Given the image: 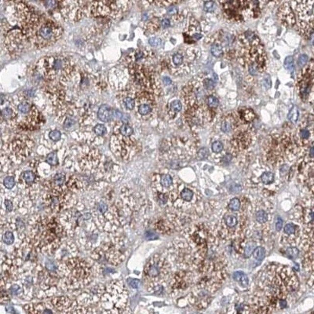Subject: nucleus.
Returning a JSON list of instances; mask_svg holds the SVG:
<instances>
[{"label":"nucleus","instance_id":"20","mask_svg":"<svg viewBox=\"0 0 314 314\" xmlns=\"http://www.w3.org/2000/svg\"><path fill=\"white\" fill-rule=\"evenodd\" d=\"M3 242L8 245H11L14 243V236L13 233L10 231H7L2 236Z\"/></svg>","mask_w":314,"mask_h":314},{"label":"nucleus","instance_id":"6","mask_svg":"<svg viewBox=\"0 0 314 314\" xmlns=\"http://www.w3.org/2000/svg\"><path fill=\"white\" fill-rule=\"evenodd\" d=\"M278 17L282 25L287 27H292L296 22L295 14L288 3H284L279 8Z\"/></svg>","mask_w":314,"mask_h":314},{"label":"nucleus","instance_id":"15","mask_svg":"<svg viewBox=\"0 0 314 314\" xmlns=\"http://www.w3.org/2000/svg\"><path fill=\"white\" fill-rule=\"evenodd\" d=\"M299 116V112L297 107L296 106H293L288 115L289 120L292 122L293 123H296L298 120Z\"/></svg>","mask_w":314,"mask_h":314},{"label":"nucleus","instance_id":"47","mask_svg":"<svg viewBox=\"0 0 314 314\" xmlns=\"http://www.w3.org/2000/svg\"><path fill=\"white\" fill-rule=\"evenodd\" d=\"M2 114L4 117L5 118H8L11 117L12 114V111L11 108L6 107L2 111Z\"/></svg>","mask_w":314,"mask_h":314},{"label":"nucleus","instance_id":"55","mask_svg":"<svg viewBox=\"0 0 314 314\" xmlns=\"http://www.w3.org/2000/svg\"><path fill=\"white\" fill-rule=\"evenodd\" d=\"M162 25L163 28H167L170 26V21L167 19L163 20L162 22Z\"/></svg>","mask_w":314,"mask_h":314},{"label":"nucleus","instance_id":"38","mask_svg":"<svg viewBox=\"0 0 314 314\" xmlns=\"http://www.w3.org/2000/svg\"><path fill=\"white\" fill-rule=\"evenodd\" d=\"M308 61V57L307 55H301L299 57L298 61H297V63H298V65H299V66H300V67H303L305 65H306Z\"/></svg>","mask_w":314,"mask_h":314},{"label":"nucleus","instance_id":"61","mask_svg":"<svg viewBox=\"0 0 314 314\" xmlns=\"http://www.w3.org/2000/svg\"><path fill=\"white\" fill-rule=\"evenodd\" d=\"M43 313H45V314H51V313H52V312L50 310H48V309H46V310H45L43 312Z\"/></svg>","mask_w":314,"mask_h":314},{"label":"nucleus","instance_id":"23","mask_svg":"<svg viewBox=\"0 0 314 314\" xmlns=\"http://www.w3.org/2000/svg\"><path fill=\"white\" fill-rule=\"evenodd\" d=\"M47 162L51 166H56L58 164V159L56 152H52L48 154L46 158Z\"/></svg>","mask_w":314,"mask_h":314},{"label":"nucleus","instance_id":"1","mask_svg":"<svg viewBox=\"0 0 314 314\" xmlns=\"http://www.w3.org/2000/svg\"><path fill=\"white\" fill-rule=\"evenodd\" d=\"M21 24L24 36L38 48L52 45L62 35L60 25L32 12L28 13Z\"/></svg>","mask_w":314,"mask_h":314},{"label":"nucleus","instance_id":"8","mask_svg":"<svg viewBox=\"0 0 314 314\" xmlns=\"http://www.w3.org/2000/svg\"><path fill=\"white\" fill-rule=\"evenodd\" d=\"M113 113L111 108L107 105H103L100 107L98 112V117L101 121L107 122L113 118Z\"/></svg>","mask_w":314,"mask_h":314},{"label":"nucleus","instance_id":"31","mask_svg":"<svg viewBox=\"0 0 314 314\" xmlns=\"http://www.w3.org/2000/svg\"><path fill=\"white\" fill-rule=\"evenodd\" d=\"M65 177L62 173H57L54 177V182L57 186H62L64 182Z\"/></svg>","mask_w":314,"mask_h":314},{"label":"nucleus","instance_id":"40","mask_svg":"<svg viewBox=\"0 0 314 314\" xmlns=\"http://www.w3.org/2000/svg\"><path fill=\"white\" fill-rule=\"evenodd\" d=\"M295 230H296L295 226L292 223L288 224L287 225H285L284 228L285 233L288 235H292V234H294Z\"/></svg>","mask_w":314,"mask_h":314},{"label":"nucleus","instance_id":"39","mask_svg":"<svg viewBox=\"0 0 314 314\" xmlns=\"http://www.w3.org/2000/svg\"><path fill=\"white\" fill-rule=\"evenodd\" d=\"M49 137L53 141H58L61 138V133L58 130L52 131L50 133Z\"/></svg>","mask_w":314,"mask_h":314},{"label":"nucleus","instance_id":"28","mask_svg":"<svg viewBox=\"0 0 314 314\" xmlns=\"http://www.w3.org/2000/svg\"><path fill=\"white\" fill-rule=\"evenodd\" d=\"M35 178V175L31 171H26L24 172L23 179L27 183L33 182Z\"/></svg>","mask_w":314,"mask_h":314},{"label":"nucleus","instance_id":"9","mask_svg":"<svg viewBox=\"0 0 314 314\" xmlns=\"http://www.w3.org/2000/svg\"><path fill=\"white\" fill-rule=\"evenodd\" d=\"M233 279L240 286L242 287H247L249 284L248 277L243 272L237 271L235 272L233 275Z\"/></svg>","mask_w":314,"mask_h":314},{"label":"nucleus","instance_id":"37","mask_svg":"<svg viewBox=\"0 0 314 314\" xmlns=\"http://www.w3.org/2000/svg\"><path fill=\"white\" fill-rule=\"evenodd\" d=\"M203 84L205 88L207 90H212L215 87V83L211 79H205Z\"/></svg>","mask_w":314,"mask_h":314},{"label":"nucleus","instance_id":"50","mask_svg":"<svg viewBox=\"0 0 314 314\" xmlns=\"http://www.w3.org/2000/svg\"><path fill=\"white\" fill-rule=\"evenodd\" d=\"M5 205L7 211L8 212H11L12 211L13 208V203L9 200L6 199L5 201Z\"/></svg>","mask_w":314,"mask_h":314},{"label":"nucleus","instance_id":"62","mask_svg":"<svg viewBox=\"0 0 314 314\" xmlns=\"http://www.w3.org/2000/svg\"><path fill=\"white\" fill-rule=\"evenodd\" d=\"M310 155L312 157H313V156H314V148H313V147H312L311 149Z\"/></svg>","mask_w":314,"mask_h":314},{"label":"nucleus","instance_id":"32","mask_svg":"<svg viewBox=\"0 0 314 314\" xmlns=\"http://www.w3.org/2000/svg\"><path fill=\"white\" fill-rule=\"evenodd\" d=\"M173 64L176 66L182 64L183 62V56L180 53H176L174 55L172 58Z\"/></svg>","mask_w":314,"mask_h":314},{"label":"nucleus","instance_id":"10","mask_svg":"<svg viewBox=\"0 0 314 314\" xmlns=\"http://www.w3.org/2000/svg\"><path fill=\"white\" fill-rule=\"evenodd\" d=\"M240 117L245 121L250 122L255 118L256 115L253 110L247 109L243 110L240 113Z\"/></svg>","mask_w":314,"mask_h":314},{"label":"nucleus","instance_id":"36","mask_svg":"<svg viewBox=\"0 0 314 314\" xmlns=\"http://www.w3.org/2000/svg\"><path fill=\"white\" fill-rule=\"evenodd\" d=\"M124 104L127 109L132 110L134 108L135 102L133 99L130 97H127L124 100Z\"/></svg>","mask_w":314,"mask_h":314},{"label":"nucleus","instance_id":"5","mask_svg":"<svg viewBox=\"0 0 314 314\" xmlns=\"http://www.w3.org/2000/svg\"><path fill=\"white\" fill-rule=\"evenodd\" d=\"M313 63L305 66L301 73L300 78L298 81L299 91L301 99L307 100L313 88L314 83Z\"/></svg>","mask_w":314,"mask_h":314},{"label":"nucleus","instance_id":"41","mask_svg":"<svg viewBox=\"0 0 314 314\" xmlns=\"http://www.w3.org/2000/svg\"><path fill=\"white\" fill-rule=\"evenodd\" d=\"M221 129L224 133H228L232 130L231 124L227 121H223L221 124Z\"/></svg>","mask_w":314,"mask_h":314},{"label":"nucleus","instance_id":"3","mask_svg":"<svg viewBox=\"0 0 314 314\" xmlns=\"http://www.w3.org/2000/svg\"><path fill=\"white\" fill-rule=\"evenodd\" d=\"M109 292L103 296V300L110 303V313H130L129 294L122 281H114L109 288Z\"/></svg>","mask_w":314,"mask_h":314},{"label":"nucleus","instance_id":"52","mask_svg":"<svg viewBox=\"0 0 314 314\" xmlns=\"http://www.w3.org/2000/svg\"><path fill=\"white\" fill-rule=\"evenodd\" d=\"M146 237L148 240H154L157 239L158 236L156 233L153 232L149 231L146 233Z\"/></svg>","mask_w":314,"mask_h":314},{"label":"nucleus","instance_id":"53","mask_svg":"<svg viewBox=\"0 0 314 314\" xmlns=\"http://www.w3.org/2000/svg\"><path fill=\"white\" fill-rule=\"evenodd\" d=\"M5 310H6V311L8 312V313H12V314H15V313H16V311L15 310L12 305H7V306L5 307Z\"/></svg>","mask_w":314,"mask_h":314},{"label":"nucleus","instance_id":"35","mask_svg":"<svg viewBox=\"0 0 314 314\" xmlns=\"http://www.w3.org/2000/svg\"><path fill=\"white\" fill-rule=\"evenodd\" d=\"M171 109L175 112H179L182 110V103L179 100H175L171 103Z\"/></svg>","mask_w":314,"mask_h":314},{"label":"nucleus","instance_id":"59","mask_svg":"<svg viewBox=\"0 0 314 314\" xmlns=\"http://www.w3.org/2000/svg\"><path fill=\"white\" fill-rule=\"evenodd\" d=\"M279 305L281 308H284L287 306V302L284 299H281L279 301Z\"/></svg>","mask_w":314,"mask_h":314},{"label":"nucleus","instance_id":"12","mask_svg":"<svg viewBox=\"0 0 314 314\" xmlns=\"http://www.w3.org/2000/svg\"><path fill=\"white\" fill-rule=\"evenodd\" d=\"M211 52L212 54L215 57H221L223 53V47L219 43H213L211 46Z\"/></svg>","mask_w":314,"mask_h":314},{"label":"nucleus","instance_id":"49","mask_svg":"<svg viewBox=\"0 0 314 314\" xmlns=\"http://www.w3.org/2000/svg\"><path fill=\"white\" fill-rule=\"evenodd\" d=\"M10 290L12 294H13V295H17L18 293H20V288L17 285L14 284L11 287Z\"/></svg>","mask_w":314,"mask_h":314},{"label":"nucleus","instance_id":"26","mask_svg":"<svg viewBox=\"0 0 314 314\" xmlns=\"http://www.w3.org/2000/svg\"><path fill=\"white\" fill-rule=\"evenodd\" d=\"M4 185L8 189H12L15 185V182L13 177L8 176L4 180Z\"/></svg>","mask_w":314,"mask_h":314},{"label":"nucleus","instance_id":"48","mask_svg":"<svg viewBox=\"0 0 314 314\" xmlns=\"http://www.w3.org/2000/svg\"><path fill=\"white\" fill-rule=\"evenodd\" d=\"M300 136L302 138L307 139L310 136V133L308 130L306 129H303L300 131Z\"/></svg>","mask_w":314,"mask_h":314},{"label":"nucleus","instance_id":"4","mask_svg":"<svg viewBox=\"0 0 314 314\" xmlns=\"http://www.w3.org/2000/svg\"><path fill=\"white\" fill-rule=\"evenodd\" d=\"M296 3L299 30L302 35L309 38L313 33L314 1H303Z\"/></svg>","mask_w":314,"mask_h":314},{"label":"nucleus","instance_id":"25","mask_svg":"<svg viewBox=\"0 0 314 314\" xmlns=\"http://www.w3.org/2000/svg\"><path fill=\"white\" fill-rule=\"evenodd\" d=\"M151 111V107L147 104H142L138 107V112L142 115H147Z\"/></svg>","mask_w":314,"mask_h":314},{"label":"nucleus","instance_id":"29","mask_svg":"<svg viewBox=\"0 0 314 314\" xmlns=\"http://www.w3.org/2000/svg\"><path fill=\"white\" fill-rule=\"evenodd\" d=\"M216 3L213 1L205 2L204 5L205 11L207 12H212L215 11L216 8Z\"/></svg>","mask_w":314,"mask_h":314},{"label":"nucleus","instance_id":"18","mask_svg":"<svg viewBox=\"0 0 314 314\" xmlns=\"http://www.w3.org/2000/svg\"><path fill=\"white\" fill-rule=\"evenodd\" d=\"M225 222L226 225L230 228L235 227L238 223L237 218L235 216L229 215L225 217Z\"/></svg>","mask_w":314,"mask_h":314},{"label":"nucleus","instance_id":"42","mask_svg":"<svg viewBox=\"0 0 314 314\" xmlns=\"http://www.w3.org/2000/svg\"><path fill=\"white\" fill-rule=\"evenodd\" d=\"M162 42V40L160 38L154 37L152 38L149 40V43L150 45L153 47H157L160 45Z\"/></svg>","mask_w":314,"mask_h":314},{"label":"nucleus","instance_id":"7","mask_svg":"<svg viewBox=\"0 0 314 314\" xmlns=\"http://www.w3.org/2000/svg\"><path fill=\"white\" fill-rule=\"evenodd\" d=\"M244 44L247 45L257 46L260 45V40L258 35L253 31H247L243 34V39L242 41Z\"/></svg>","mask_w":314,"mask_h":314},{"label":"nucleus","instance_id":"22","mask_svg":"<svg viewBox=\"0 0 314 314\" xmlns=\"http://www.w3.org/2000/svg\"><path fill=\"white\" fill-rule=\"evenodd\" d=\"M207 103L209 107L211 109H215L219 106V100L214 96L210 95L207 98Z\"/></svg>","mask_w":314,"mask_h":314},{"label":"nucleus","instance_id":"21","mask_svg":"<svg viewBox=\"0 0 314 314\" xmlns=\"http://www.w3.org/2000/svg\"><path fill=\"white\" fill-rule=\"evenodd\" d=\"M299 254V250L296 247H289L286 250L287 257L291 260L296 259Z\"/></svg>","mask_w":314,"mask_h":314},{"label":"nucleus","instance_id":"34","mask_svg":"<svg viewBox=\"0 0 314 314\" xmlns=\"http://www.w3.org/2000/svg\"><path fill=\"white\" fill-rule=\"evenodd\" d=\"M95 133L99 136H104L107 133V129L105 126L102 124H98L94 129Z\"/></svg>","mask_w":314,"mask_h":314},{"label":"nucleus","instance_id":"11","mask_svg":"<svg viewBox=\"0 0 314 314\" xmlns=\"http://www.w3.org/2000/svg\"><path fill=\"white\" fill-rule=\"evenodd\" d=\"M266 250L264 247L258 246L255 248L252 253L254 258L258 261H262L266 256Z\"/></svg>","mask_w":314,"mask_h":314},{"label":"nucleus","instance_id":"60","mask_svg":"<svg viewBox=\"0 0 314 314\" xmlns=\"http://www.w3.org/2000/svg\"><path fill=\"white\" fill-rule=\"evenodd\" d=\"M139 284H140L139 280H134L133 282H132V286L134 288H136L138 287Z\"/></svg>","mask_w":314,"mask_h":314},{"label":"nucleus","instance_id":"2","mask_svg":"<svg viewBox=\"0 0 314 314\" xmlns=\"http://www.w3.org/2000/svg\"><path fill=\"white\" fill-rule=\"evenodd\" d=\"M171 264L164 256L155 254L146 263L144 270L145 287L149 292L156 291L170 281Z\"/></svg>","mask_w":314,"mask_h":314},{"label":"nucleus","instance_id":"51","mask_svg":"<svg viewBox=\"0 0 314 314\" xmlns=\"http://www.w3.org/2000/svg\"><path fill=\"white\" fill-rule=\"evenodd\" d=\"M283 220L280 217H278L277 219V220L276 223L275 225V228H276V230L277 231H280L281 229H282V226H283Z\"/></svg>","mask_w":314,"mask_h":314},{"label":"nucleus","instance_id":"27","mask_svg":"<svg viewBox=\"0 0 314 314\" xmlns=\"http://www.w3.org/2000/svg\"><path fill=\"white\" fill-rule=\"evenodd\" d=\"M255 248V244L252 243H249L246 246L244 249V255L246 257H250Z\"/></svg>","mask_w":314,"mask_h":314},{"label":"nucleus","instance_id":"46","mask_svg":"<svg viewBox=\"0 0 314 314\" xmlns=\"http://www.w3.org/2000/svg\"><path fill=\"white\" fill-rule=\"evenodd\" d=\"M107 209H108V207H107V205L103 202H101L98 206V211H99L100 213H102V214L105 213L107 211Z\"/></svg>","mask_w":314,"mask_h":314},{"label":"nucleus","instance_id":"44","mask_svg":"<svg viewBox=\"0 0 314 314\" xmlns=\"http://www.w3.org/2000/svg\"><path fill=\"white\" fill-rule=\"evenodd\" d=\"M18 109L21 113H27L30 110V106L26 103H22L18 106Z\"/></svg>","mask_w":314,"mask_h":314},{"label":"nucleus","instance_id":"45","mask_svg":"<svg viewBox=\"0 0 314 314\" xmlns=\"http://www.w3.org/2000/svg\"><path fill=\"white\" fill-rule=\"evenodd\" d=\"M263 84L266 89H269L272 86V81L270 79V76L269 75L265 76L263 79Z\"/></svg>","mask_w":314,"mask_h":314},{"label":"nucleus","instance_id":"16","mask_svg":"<svg viewBox=\"0 0 314 314\" xmlns=\"http://www.w3.org/2000/svg\"><path fill=\"white\" fill-rule=\"evenodd\" d=\"M181 196L183 200L187 202H190L193 199V193L190 189L186 188L183 190L181 192Z\"/></svg>","mask_w":314,"mask_h":314},{"label":"nucleus","instance_id":"54","mask_svg":"<svg viewBox=\"0 0 314 314\" xmlns=\"http://www.w3.org/2000/svg\"><path fill=\"white\" fill-rule=\"evenodd\" d=\"M74 121L72 119H70V118H67L65 121V127L67 128H69V127H71L74 124Z\"/></svg>","mask_w":314,"mask_h":314},{"label":"nucleus","instance_id":"58","mask_svg":"<svg viewBox=\"0 0 314 314\" xmlns=\"http://www.w3.org/2000/svg\"><path fill=\"white\" fill-rule=\"evenodd\" d=\"M47 268L49 269L50 270H54L55 269H56L57 267H56V266H55V264H54L53 263H52V266H51L50 262L48 263L47 264Z\"/></svg>","mask_w":314,"mask_h":314},{"label":"nucleus","instance_id":"17","mask_svg":"<svg viewBox=\"0 0 314 314\" xmlns=\"http://www.w3.org/2000/svg\"><path fill=\"white\" fill-rule=\"evenodd\" d=\"M256 220L260 223H266L268 219V216L266 212L264 210H260L256 213Z\"/></svg>","mask_w":314,"mask_h":314},{"label":"nucleus","instance_id":"43","mask_svg":"<svg viewBox=\"0 0 314 314\" xmlns=\"http://www.w3.org/2000/svg\"><path fill=\"white\" fill-rule=\"evenodd\" d=\"M198 155L199 158L201 159L207 158L209 155L208 149L206 148L201 149L198 153Z\"/></svg>","mask_w":314,"mask_h":314},{"label":"nucleus","instance_id":"56","mask_svg":"<svg viewBox=\"0 0 314 314\" xmlns=\"http://www.w3.org/2000/svg\"><path fill=\"white\" fill-rule=\"evenodd\" d=\"M178 12V9L175 7H171L168 8L167 10V12L170 14H174L177 13Z\"/></svg>","mask_w":314,"mask_h":314},{"label":"nucleus","instance_id":"24","mask_svg":"<svg viewBox=\"0 0 314 314\" xmlns=\"http://www.w3.org/2000/svg\"><path fill=\"white\" fill-rule=\"evenodd\" d=\"M228 207L232 211H238L240 208V201L238 198H234L230 201Z\"/></svg>","mask_w":314,"mask_h":314},{"label":"nucleus","instance_id":"57","mask_svg":"<svg viewBox=\"0 0 314 314\" xmlns=\"http://www.w3.org/2000/svg\"><path fill=\"white\" fill-rule=\"evenodd\" d=\"M163 81H164V84H166V85H170L172 83V81L168 77H164L163 79Z\"/></svg>","mask_w":314,"mask_h":314},{"label":"nucleus","instance_id":"30","mask_svg":"<svg viewBox=\"0 0 314 314\" xmlns=\"http://www.w3.org/2000/svg\"><path fill=\"white\" fill-rule=\"evenodd\" d=\"M120 132L122 134L125 136H130L133 133V129L130 126L124 124L120 128Z\"/></svg>","mask_w":314,"mask_h":314},{"label":"nucleus","instance_id":"13","mask_svg":"<svg viewBox=\"0 0 314 314\" xmlns=\"http://www.w3.org/2000/svg\"><path fill=\"white\" fill-rule=\"evenodd\" d=\"M284 66L286 70L291 73L293 72L295 70V64L292 56H289L286 57L284 62Z\"/></svg>","mask_w":314,"mask_h":314},{"label":"nucleus","instance_id":"14","mask_svg":"<svg viewBox=\"0 0 314 314\" xmlns=\"http://www.w3.org/2000/svg\"><path fill=\"white\" fill-rule=\"evenodd\" d=\"M261 178L262 182L264 184L269 185V184L272 183L274 181V175L273 173L271 172H264L262 175Z\"/></svg>","mask_w":314,"mask_h":314},{"label":"nucleus","instance_id":"19","mask_svg":"<svg viewBox=\"0 0 314 314\" xmlns=\"http://www.w3.org/2000/svg\"><path fill=\"white\" fill-rule=\"evenodd\" d=\"M160 183L164 187H169L173 182L172 177L169 174H164L160 178Z\"/></svg>","mask_w":314,"mask_h":314},{"label":"nucleus","instance_id":"33","mask_svg":"<svg viewBox=\"0 0 314 314\" xmlns=\"http://www.w3.org/2000/svg\"><path fill=\"white\" fill-rule=\"evenodd\" d=\"M212 149L213 152L219 153L222 151L223 149V145L220 141H216L212 144Z\"/></svg>","mask_w":314,"mask_h":314}]
</instances>
